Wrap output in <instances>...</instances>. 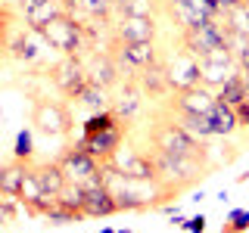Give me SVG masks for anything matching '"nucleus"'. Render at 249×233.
I'll return each mask as SVG.
<instances>
[{
    "label": "nucleus",
    "instance_id": "nucleus-1",
    "mask_svg": "<svg viewBox=\"0 0 249 233\" xmlns=\"http://www.w3.org/2000/svg\"><path fill=\"white\" fill-rule=\"evenodd\" d=\"M150 146L156 152L184 155V159H199V162H206V155H209V143H199L196 137H190L165 109L150 124Z\"/></svg>",
    "mask_w": 249,
    "mask_h": 233
},
{
    "label": "nucleus",
    "instance_id": "nucleus-2",
    "mask_svg": "<svg viewBox=\"0 0 249 233\" xmlns=\"http://www.w3.org/2000/svg\"><path fill=\"white\" fill-rule=\"evenodd\" d=\"M44 41L50 44V50H56L59 56H88L90 50H97L93 47V37L88 31V22L75 19V16H59V19H53L50 25L41 28Z\"/></svg>",
    "mask_w": 249,
    "mask_h": 233
},
{
    "label": "nucleus",
    "instance_id": "nucleus-3",
    "mask_svg": "<svg viewBox=\"0 0 249 233\" xmlns=\"http://www.w3.org/2000/svg\"><path fill=\"white\" fill-rule=\"evenodd\" d=\"M153 162H156V181L162 186H168L171 193H181L187 186L196 183V177L206 171V162L199 159H184V155H168V152H156L153 150Z\"/></svg>",
    "mask_w": 249,
    "mask_h": 233
},
{
    "label": "nucleus",
    "instance_id": "nucleus-4",
    "mask_svg": "<svg viewBox=\"0 0 249 233\" xmlns=\"http://www.w3.org/2000/svg\"><path fill=\"white\" fill-rule=\"evenodd\" d=\"M106 50L115 56L122 75L131 78V81H134L143 68L162 62V53H159V47H156V41H115V37H112Z\"/></svg>",
    "mask_w": 249,
    "mask_h": 233
},
{
    "label": "nucleus",
    "instance_id": "nucleus-5",
    "mask_svg": "<svg viewBox=\"0 0 249 233\" xmlns=\"http://www.w3.org/2000/svg\"><path fill=\"white\" fill-rule=\"evenodd\" d=\"M72 109L62 100H35L31 106V128L44 137H66L72 131Z\"/></svg>",
    "mask_w": 249,
    "mask_h": 233
},
{
    "label": "nucleus",
    "instance_id": "nucleus-6",
    "mask_svg": "<svg viewBox=\"0 0 249 233\" xmlns=\"http://www.w3.org/2000/svg\"><path fill=\"white\" fill-rule=\"evenodd\" d=\"M56 162H59V168H62V174H66V181H69V183H81V186H88V183L100 181V177L106 174V168L100 165V162L93 159L88 150H81L78 143H69L66 150L56 155Z\"/></svg>",
    "mask_w": 249,
    "mask_h": 233
},
{
    "label": "nucleus",
    "instance_id": "nucleus-7",
    "mask_svg": "<svg viewBox=\"0 0 249 233\" xmlns=\"http://www.w3.org/2000/svg\"><path fill=\"white\" fill-rule=\"evenodd\" d=\"M228 37L231 31L224 25V16L215 22H202V25H193V28H184L181 31V47L184 50H190L193 56H206V53L212 50H221V47H228Z\"/></svg>",
    "mask_w": 249,
    "mask_h": 233
},
{
    "label": "nucleus",
    "instance_id": "nucleus-8",
    "mask_svg": "<svg viewBox=\"0 0 249 233\" xmlns=\"http://www.w3.org/2000/svg\"><path fill=\"white\" fill-rule=\"evenodd\" d=\"M50 81L53 87L59 90V97L66 103L72 100L88 87V68H84V59L81 56H59V62L50 66Z\"/></svg>",
    "mask_w": 249,
    "mask_h": 233
},
{
    "label": "nucleus",
    "instance_id": "nucleus-9",
    "mask_svg": "<svg viewBox=\"0 0 249 233\" xmlns=\"http://www.w3.org/2000/svg\"><path fill=\"white\" fill-rule=\"evenodd\" d=\"M106 171H112V174H119V177H131V181H156L153 152L134 150V146H122V150L106 162Z\"/></svg>",
    "mask_w": 249,
    "mask_h": 233
},
{
    "label": "nucleus",
    "instance_id": "nucleus-10",
    "mask_svg": "<svg viewBox=\"0 0 249 233\" xmlns=\"http://www.w3.org/2000/svg\"><path fill=\"white\" fill-rule=\"evenodd\" d=\"M162 66H165L171 93L190 90V87L199 84V59L193 56L190 50H184V47H178V50H171L168 56H162Z\"/></svg>",
    "mask_w": 249,
    "mask_h": 233
},
{
    "label": "nucleus",
    "instance_id": "nucleus-11",
    "mask_svg": "<svg viewBox=\"0 0 249 233\" xmlns=\"http://www.w3.org/2000/svg\"><path fill=\"white\" fill-rule=\"evenodd\" d=\"M165 10L168 16L184 28H193V25H202V22H215L221 19L224 10L215 3V0H165Z\"/></svg>",
    "mask_w": 249,
    "mask_h": 233
},
{
    "label": "nucleus",
    "instance_id": "nucleus-12",
    "mask_svg": "<svg viewBox=\"0 0 249 233\" xmlns=\"http://www.w3.org/2000/svg\"><path fill=\"white\" fill-rule=\"evenodd\" d=\"M237 72H240V66H237V59H233V53L228 50V47L199 56V84H206L209 90H218Z\"/></svg>",
    "mask_w": 249,
    "mask_h": 233
},
{
    "label": "nucleus",
    "instance_id": "nucleus-13",
    "mask_svg": "<svg viewBox=\"0 0 249 233\" xmlns=\"http://www.w3.org/2000/svg\"><path fill=\"white\" fill-rule=\"evenodd\" d=\"M84 59V68H88V81L90 84H100V87H106V90H112V87H119L122 84V68H119V62H115V56L109 50H90L88 56H81Z\"/></svg>",
    "mask_w": 249,
    "mask_h": 233
},
{
    "label": "nucleus",
    "instance_id": "nucleus-14",
    "mask_svg": "<svg viewBox=\"0 0 249 233\" xmlns=\"http://www.w3.org/2000/svg\"><path fill=\"white\" fill-rule=\"evenodd\" d=\"M215 106V90H209L206 84H196L190 90L171 93L165 100V112H187V115H209V109Z\"/></svg>",
    "mask_w": 249,
    "mask_h": 233
},
{
    "label": "nucleus",
    "instance_id": "nucleus-15",
    "mask_svg": "<svg viewBox=\"0 0 249 233\" xmlns=\"http://www.w3.org/2000/svg\"><path fill=\"white\" fill-rule=\"evenodd\" d=\"M13 10H16L19 19H25V25L41 31L44 25H50L53 19L66 16V3H62V0H19Z\"/></svg>",
    "mask_w": 249,
    "mask_h": 233
},
{
    "label": "nucleus",
    "instance_id": "nucleus-16",
    "mask_svg": "<svg viewBox=\"0 0 249 233\" xmlns=\"http://www.w3.org/2000/svg\"><path fill=\"white\" fill-rule=\"evenodd\" d=\"M84 215H88V221L90 217H112V215H119V202H115L112 190H109V183H106V174L100 177V181L84 186Z\"/></svg>",
    "mask_w": 249,
    "mask_h": 233
},
{
    "label": "nucleus",
    "instance_id": "nucleus-17",
    "mask_svg": "<svg viewBox=\"0 0 249 233\" xmlns=\"http://www.w3.org/2000/svg\"><path fill=\"white\" fill-rule=\"evenodd\" d=\"M156 34H159L156 16H119L112 22L115 41H156Z\"/></svg>",
    "mask_w": 249,
    "mask_h": 233
},
{
    "label": "nucleus",
    "instance_id": "nucleus-18",
    "mask_svg": "<svg viewBox=\"0 0 249 233\" xmlns=\"http://www.w3.org/2000/svg\"><path fill=\"white\" fill-rule=\"evenodd\" d=\"M75 143L81 146V150H88L93 159L100 162V165H106V162L124 146V124H119V128H109V131H103V134H97V137H78Z\"/></svg>",
    "mask_w": 249,
    "mask_h": 233
},
{
    "label": "nucleus",
    "instance_id": "nucleus-19",
    "mask_svg": "<svg viewBox=\"0 0 249 233\" xmlns=\"http://www.w3.org/2000/svg\"><path fill=\"white\" fill-rule=\"evenodd\" d=\"M62 3H66L69 16H75L81 22H106V25H112L115 0H62Z\"/></svg>",
    "mask_w": 249,
    "mask_h": 233
},
{
    "label": "nucleus",
    "instance_id": "nucleus-20",
    "mask_svg": "<svg viewBox=\"0 0 249 233\" xmlns=\"http://www.w3.org/2000/svg\"><path fill=\"white\" fill-rule=\"evenodd\" d=\"M143 100H146V93L137 87V81H131V78H124V87L119 90V97L112 100V109H115V115L128 124L131 118H137L140 115V109H143Z\"/></svg>",
    "mask_w": 249,
    "mask_h": 233
},
{
    "label": "nucleus",
    "instance_id": "nucleus-21",
    "mask_svg": "<svg viewBox=\"0 0 249 233\" xmlns=\"http://www.w3.org/2000/svg\"><path fill=\"white\" fill-rule=\"evenodd\" d=\"M31 174H35V181H37L44 196H59V193L66 190V183H69L56 159L53 162H31Z\"/></svg>",
    "mask_w": 249,
    "mask_h": 233
},
{
    "label": "nucleus",
    "instance_id": "nucleus-22",
    "mask_svg": "<svg viewBox=\"0 0 249 233\" xmlns=\"http://www.w3.org/2000/svg\"><path fill=\"white\" fill-rule=\"evenodd\" d=\"M134 81H137V87L146 93V100H168L171 97V84H168V75H165V66H162V62L143 68Z\"/></svg>",
    "mask_w": 249,
    "mask_h": 233
},
{
    "label": "nucleus",
    "instance_id": "nucleus-23",
    "mask_svg": "<svg viewBox=\"0 0 249 233\" xmlns=\"http://www.w3.org/2000/svg\"><path fill=\"white\" fill-rule=\"evenodd\" d=\"M28 174H31V162H19V159L6 162L3 171H0V193H6V196L19 199L22 183H25Z\"/></svg>",
    "mask_w": 249,
    "mask_h": 233
},
{
    "label": "nucleus",
    "instance_id": "nucleus-24",
    "mask_svg": "<svg viewBox=\"0 0 249 233\" xmlns=\"http://www.w3.org/2000/svg\"><path fill=\"white\" fill-rule=\"evenodd\" d=\"M209 124H212V134H215V137H233V134L240 131L233 106L221 103V100H215V106L209 109Z\"/></svg>",
    "mask_w": 249,
    "mask_h": 233
},
{
    "label": "nucleus",
    "instance_id": "nucleus-25",
    "mask_svg": "<svg viewBox=\"0 0 249 233\" xmlns=\"http://www.w3.org/2000/svg\"><path fill=\"white\" fill-rule=\"evenodd\" d=\"M119 124H124V121L115 115V109H100V112H90L81 121V137H97L109 128H119Z\"/></svg>",
    "mask_w": 249,
    "mask_h": 233
},
{
    "label": "nucleus",
    "instance_id": "nucleus-26",
    "mask_svg": "<svg viewBox=\"0 0 249 233\" xmlns=\"http://www.w3.org/2000/svg\"><path fill=\"white\" fill-rule=\"evenodd\" d=\"M72 103L90 109V112H100V109H112V97H109L106 87H100V84H90V81H88V87L78 93Z\"/></svg>",
    "mask_w": 249,
    "mask_h": 233
},
{
    "label": "nucleus",
    "instance_id": "nucleus-27",
    "mask_svg": "<svg viewBox=\"0 0 249 233\" xmlns=\"http://www.w3.org/2000/svg\"><path fill=\"white\" fill-rule=\"evenodd\" d=\"M224 25L231 34H249V0H237L224 10Z\"/></svg>",
    "mask_w": 249,
    "mask_h": 233
},
{
    "label": "nucleus",
    "instance_id": "nucleus-28",
    "mask_svg": "<svg viewBox=\"0 0 249 233\" xmlns=\"http://www.w3.org/2000/svg\"><path fill=\"white\" fill-rule=\"evenodd\" d=\"M162 0H115V16H156Z\"/></svg>",
    "mask_w": 249,
    "mask_h": 233
},
{
    "label": "nucleus",
    "instance_id": "nucleus-29",
    "mask_svg": "<svg viewBox=\"0 0 249 233\" xmlns=\"http://www.w3.org/2000/svg\"><path fill=\"white\" fill-rule=\"evenodd\" d=\"M215 100H221V103H228V106H237V103H243L246 100V87H243V75H233L231 81H224L221 87L215 90Z\"/></svg>",
    "mask_w": 249,
    "mask_h": 233
},
{
    "label": "nucleus",
    "instance_id": "nucleus-30",
    "mask_svg": "<svg viewBox=\"0 0 249 233\" xmlns=\"http://www.w3.org/2000/svg\"><path fill=\"white\" fill-rule=\"evenodd\" d=\"M13 159L35 162V128H19L13 140Z\"/></svg>",
    "mask_w": 249,
    "mask_h": 233
},
{
    "label": "nucleus",
    "instance_id": "nucleus-31",
    "mask_svg": "<svg viewBox=\"0 0 249 233\" xmlns=\"http://www.w3.org/2000/svg\"><path fill=\"white\" fill-rule=\"evenodd\" d=\"M66 208H72L75 215H81L84 221H88V215H84V186L81 183H66V190L56 196Z\"/></svg>",
    "mask_w": 249,
    "mask_h": 233
},
{
    "label": "nucleus",
    "instance_id": "nucleus-32",
    "mask_svg": "<svg viewBox=\"0 0 249 233\" xmlns=\"http://www.w3.org/2000/svg\"><path fill=\"white\" fill-rule=\"evenodd\" d=\"M44 221L50 224V227H69V224H81L84 217H81V215H75L72 208H66V205H62V202L56 199V205H53L50 212L44 215Z\"/></svg>",
    "mask_w": 249,
    "mask_h": 233
},
{
    "label": "nucleus",
    "instance_id": "nucleus-33",
    "mask_svg": "<svg viewBox=\"0 0 249 233\" xmlns=\"http://www.w3.org/2000/svg\"><path fill=\"white\" fill-rule=\"evenodd\" d=\"M228 50L233 53L240 72H249V34H231L228 37Z\"/></svg>",
    "mask_w": 249,
    "mask_h": 233
},
{
    "label": "nucleus",
    "instance_id": "nucleus-34",
    "mask_svg": "<svg viewBox=\"0 0 249 233\" xmlns=\"http://www.w3.org/2000/svg\"><path fill=\"white\" fill-rule=\"evenodd\" d=\"M249 230V208H231L221 233H246Z\"/></svg>",
    "mask_w": 249,
    "mask_h": 233
},
{
    "label": "nucleus",
    "instance_id": "nucleus-35",
    "mask_svg": "<svg viewBox=\"0 0 249 233\" xmlns=\"http://www.w3.org/2000/svg\"><path fill=\"white\" fill-rule=\"evenodd\" d=\"M206 215H193V217H184V224H181V230H187V233H206Z\"/></svg>",
    "mask_w": 249,
    "mask_h": 233
},
{
    "label": "nucleus",
    "instance_id": "nucleus-36",
    "mask_svg": "<svg viewBox=\"0 0 249 233\" xmlns=\"http://www.w3.org/2000/svg\"><path fill=\"white\" fill-rule=\"evenodd\" d=\"M233 112H237V124H240V131H249V100L237 103V106H233Z\"/></svg>",
    "mask_w": 249,
    "mask_h": 233
},
{
    "label": "nucleus",
    "instance_id": "nucleus-37",
    "mask_svg": "<svg viewBox=\"0 0 249 233\" xmlns=\"http://www.w3.org/2000/svg\"><path fill=\"white\" fill-rule=\"evenodd\" d=\"M215 3L221 6V10H228V6H233V3H237V0H215Z\"/></svg>",
    "mask_w": 249,
    "mask_h": 233
},
{
    "label": "nucleus",
    "instance_id": "nucleus-38",
    "mask_svg": "<svg viewBox=\"0 0 249 233\" xmlns=\"http://www.w3.org/2000/svg\"><path fill=\"white\" fill-rule=\"evenodd\" d=\"M249 181V171H246V174H237V183H246Z\"/></svg>",
    "mask_w": 249,
    "mask_h": 233
},
{
    "label": "nucleus",
    "instance_id": "nucleus-39",
    "mask_svg": "<svg viewBox=\"0 0 249 233\" xmlns=\"http://www.w3.org/2000/svg\"><path fill=\"white\" fill-rule=\"evenodd\" d=\"M100 233H119V230H112V227H103V230H100Z\"/></svg>",
    "mask_w": 249,
    "mask_h": 233
},
{
    "label": "nucleus",
    "instance_id": "nucleus-40",
    "mask_svg": "<svg viewBox=\"0 0 249 233\" xmlns=\"http://www.w3.org/2000/svg\"><path fill=\"white\" fill-rule=\"evenodd\" d=\"M119 233H137V230H128V227H122V230H119Z\"/></svg>",
    "mask_w": 249,
    "mask_h": 233
},
{
    "label": "nucleus",
    "instance_id": "nucleus-41",
    "mask_svg": "<svg viewBox=\"0 0 249 233\" xmlns=\"http://www.w3.org/2000/svg\"><path fill=\"white\" fill-rule=\"evenodd\" d=\"M0 171H3V165H0Z\"/></svg>",
    "mask_w": 249,
    "mask_h": 233
},
{
    "label": "nucleus",
    "instance_id": "nucleus-42",
    "mask_svg": "<svg viewBox=\"0 0 249 233\" xmlns=\"http://www.w3.org/2000/svg\"><path fill=\"white\" fill-rule=\"evenodd\" d=\"M206 233H212V230H206Z\"/></svg>",
    "mask_w": 249,
    "mask_h": 233
},
{
    "label": "nucleus",
    "instance_id": "nucleus-43",
    "mask_svg": "<svg viewBox=\"0 0 249 233\" xmlns=\"http://www.w3.org/2000/svg\"><path fill=\"white\" fill-rule=\"evenodd\" d=\"M0 3H3V0H0Z\"/></svg>",
    "mask_w": 249,
    "mask_h": 233
}]
</instances>
